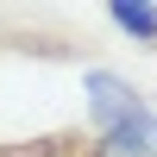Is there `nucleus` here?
<instances>
[{
	"mask_svg": "<svg viewBox=\"0 0 157 157\" xmlns=\"http://www.w3.org/2000/svg\"><path fill=\"white\" fill-rule=\"evenodd\" d=\"M0 157H88V151H75L69 138H44V145H32V151H0Z\"/></svg>",
	"mask_w": 157,
	"mask_h": 157,
	"instance_id": "2",
	"label": "nucleus"
},
{
	"mask_svg": "<svg viewBox=\"0 0 157 157\" xmlns=\"http://www.w3.org/2000/svg\"><path fill=\"white\" fill-rule=\"evenodd\" d=\"M107 19L120 25L126 38H138V44L157 50V6H145V0H120V6H107Z\"/></svg>",
	"mask_w": 157,
	"mask_h": 157,
	"instance_id": "1",
	"label": "nucleus"
}]
</instances>
